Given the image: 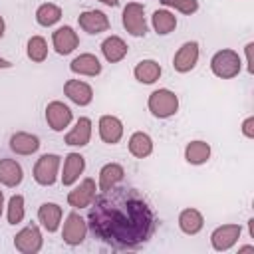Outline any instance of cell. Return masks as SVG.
Here are the masks:
<instances>
[{
  "instance_id": "obj_13",
  "label": "cell",
  "mask_w": 254,
  "mask_h": 254,
  "mask_svg": "<svg viewBox=\"0 0 254 254\" xmlns=\"http://www.w3.org/2000/svg\"><path fill=\"white\" fill-rule=\"evenodd\" d=\"M52 44H54V48H56V52H58L60 56H67V54H71V52L77 48L79 38H77L75 30H73L71 26H62V28H58V30L54 32Z\"/></svg>"
},
{
  "instance_id": "obj_2",
  "label": "cell",
  "mask_w": 254,
  "mask_h": 254,
  "mask_svg": "<svg viewBox=\"0 0 254 254\" xmlns=\"http://www.w3.org/2000/svg\"><path fill=\"white\" fill-rule=\"evenodd\" d=\"M240 67H242V62H240V56L234 50H220L210 60L212 73L216 77H222V79L236 77L240 73Z\"/></svg>"
},
{
  "instance_id": "obj_22",
  "label": "cell",
  "mask_w": 254,
  "mask_h": 254,
  "mask_svg": "<svg viewBox=\"0 0 254 254\" xmlns=\"http://www.w3.org/2000/svg\"><path fill=\"white\" fill-rule=\"evenodd\" d=\"M24 179L22 167L14 159H0V183L4 187H16Z\"/></svg>"
},
{
  "instance_id": "obj_38",
  "label": "cell",
  "mask_w": 254,
  "mask_h": 254,
  "mask_svg": "<svg viewBox=\"0 0 254 254\" xmlns=\"http://www.w3.org/2000/svg\"><path fill=\"white\" fill-rule=\"evenodd\" d=\"M252 250H254V246H242L238 252H252Z\"/></svg>"
},
{
  "instance_id": "obj_28",
  "label": "cell",
  "mask_w": 254,
  "mask_h": 254,
  "mask_svg": "<svg viewBox=\"0 0 254 254\" xmlns=\"http://www.w3.org/2000/svg\"><path fill=\"white\" fill-rule=\"evenodd\" d=\"M151 22H153L155 32L161 34V36L171 34V32L175 30V26H177V18H175V14H171L169 10H157V12H153Z\"/></svg>"
},
{
  "instance_id": "obj_37",
  "label": "cell",
  "mask_w": 254,
  "mask_h": 254,
  "mask_svg": "<svg viewBox=\"0 0 254 254\" xmlns=\"http://www.w3.org/2000/svg\"><path fill=\"white\" fill-rule=\"evenodd\" d=\"M248 228H250V236H254V218L248 220Z\"/></svg>"
},
{
  "instance_id": "obj_11",
  "label": "cell",
  "mask_w": 254,
  "mask_h": 254,
  "mask_svg": "<svg viewBox=\"0 0 254 254\" xmlns=\"http://www.w3.org/2000/svg\"><path fill=\"white\" fill-rule=\"evenodd\" d=\"M46 121L54 131H64L71 123V109L62 101H52L46 107Z\"/></svg>"
},
{
  "instance_id": "obj_8",
  "label": "cell",
  "mask_w": 254,
  "mask_h": 254,
  "mask_svg": "<svg viewBox=\"0 0 254 254\" xmlns=\"http://www.w3.org/2000/svg\"><path fill=\"white\" fill-rule=\"evenodd\" d=\"M240 232H242L240 224H222V226L214 228V232L210 234V244L218 252L230 250L236 244V240L240 238Z\"/></svg>"
},
{
  "instance_id": "obj_20",
  "label": "cell",
  "mask_w": 254,
  "mask_h": 254,
  "mask_svg": "<svg viewBox=\"0 0 254 254\" xmlns=\"http://www.w3.org/2000/svg\"><path fill=\"white\" fill-rule=\"evenodd\" d=\"M69 69L79 75H97V73H101V64L93 54H81L71 60Z\"/></svg>"
},
{
  "instance_id": "obj_7",
  "label": "cell",
  "mask_w": 254,
  "mask_h": 254,
  "mask_svg": "<svg viewBox=\"0 0 254 254\" xmlns=\"http://www.w3.org/2000/svg\"><path fill=\"white\" fill-rule=\"evenodd\" d=\"M42 232L36 224H28L26 228H22L16 236H14V246L16 250H20L22 254H36L42 248Z\"/></svg>"
},
{
  "instance_id": "obj_3",
  "label": "cell",
  "mask_w": 254,
  "mask_h": 254,
  "mask_svg": "<svg viewBox=\"0 0 254 254\" xmlns=\"http://www.w3.org/2000/svg\"><path fill=\"white\" fill-rule=\"evenodd\" d=\"M149 111L159 117V119H167L171 115L177 113L179 109V97L171 91V89H155L151 95H149Z\"/></svg>"
},
{
  "instance_id": "obj_27",
  "label": "cell",
  "mask_w": 254,
  "mask_h": 254,
  "mask_svg": "<svg viewBox=\"0 0 254 254\" xmlns=\"http://www.w3.org/2000/svg\"><path fill=\"white\" fill-rule=\"evenodd\" d=\"M210 157V145L206 141H190L185 149V159L190 165H202Z\"/></svg>"
},
{
  "instance_id": "obj_18",
  "label": "cell",
  "mask_w": 254,
  "mask_h": 254,
  "mask_svg": "<svg viewBox=\"0 0 254 254\" xmlns=\"http://www.w3.org/2000/svg\"><path fill=\"white\" fill-rule=\"evenodd\" d=\"M10 149L16 153V155H32L40 149V139L32 133H14L10 137Z\"/></svg>"
},
{
  "instance_id": "obj_21",
  "label": "cell",
  "mask_w": 254,
  "mask_h": 254,
  "mask_svg": "<svg viewBox=\"0 0 254 254\" xmlns=\"http://www.w3.org/2000/svg\"><path fill=\"white\" fill-rule=\"evenodd\" d=\"M127 50H129L127 44H125L119 36H109V38H105L103 44H101L103 58H105L107 62H111V64L121 62V60L127 56Z\"/></svg>"
},
{
  "instance_id": "obj_24",
  "label": "cell",
  "mask_w": 254,
  "mask_h": 254,
  "mask_svg": "<svg viewBox=\"0 0 254 254\" xmlns=\"http://www.w3.org/2000/svg\"><path fill=\"white\" fill-rule=\"evenodd\" d=\"M133 73H135V79L141 83H155L161 77V65L155 60H141L135 65Z\"/></svg>"
},
{
  "instance_id": "obj_9",
  "label": "cell",
  "mask_w": 254,
  "mask_h": 254,
  "mask_svg": "<svg viewBox=\"0 0 254 254\" xmlns=\"http://www.w3.org/2000/svg\"><path fill=\"white\" fill-rule=\"evenodd\" d=\"M196 62H198V44L196 42H185L173 58V67L179 73H187L196 65Z\"/></svg>"
},
{
  "instance_id": "obj_25",
  "label": "cell",
  "mask_w": 254,
  "mask_h": 254,
  "mask_svg": "<svg viewBox=\"0 0 254 254\" xmlns=\"http://www.w3.org/2000/svg\"><path fill=\"white\" fill-rule=\"evenodd\" d=\"M129 153L133 157H137V159L149 157L153 153V139L147 133H143V131L133 133L131 139H129Z\"/></svg>"
},
{
  "instance_id": "obj_35",
  "label": "cell",
  "mask_w": 254,
  "mask_h": 254,
  "mask_svg": "<svg viewBox=\"0 0 254 254\" xmlns=\"http://www.w3.org/2000/svg\"><path fill=\"white\" fill-rule=\"evenodd\" d=\"M6 67H12V64H10L8 60H4V58H0V69H6Z\"/></svg>"
},
{
  "instance_id": "obj_31",
  "label": "cell",
  "mask_w": 254,
  "mask_h": 254,
  "mask_svg": "<svg viewBox=\"0 0 254 254\" xmlns=\"http://www.w3.org/2000/svg\"><path fill=\"white\" fill-rule=\"evenodd\" d=\"M24 218V196L22 194H14L8 200V222L10 224H18Z\"/></svg>"
},
{
  "instance_id": "obj_10",
  "label": "cell",
  "mask_w": 254,
  "mask_h": 254,
  "mask_svg": "<svg viewBox=\"0 0 254 254\" xmlns=\"http://www.w3.org/2000/svg\"><path fill=\"white\" fill-rule=\"evenodd\" d=\"M95 190H97L95 181L87 177V179H83L73 190H69V194H67V202H69L73 208H85V206H89V204L93 202V198H95Z\"/></svg>"
},
{
  "instance_id": "obj_5",
  "label": "cell",
  "mask_w": 254,
  "mask_h": 254,
  "mask_svg": "<svg viewBox=\"0 0 254 254\" xmlns=\"http://www.w3.org/2000/svg\"><path fill=\"white\" fill-rule=\"evenodd\" d=\"M123 26L135 38H141V36L147 34V22H145V8H143V4L129 2L123 8Z\"/></svg>"
},
{
  "instance_id": "obj_12",
  "label": "cell",
  "mask_w": 254,
  "mask_h": 254,
  "mask_svg": "<svg viewBox=\"0 0 254 254\" xmlns=\"http://www.w3.org/2000/svg\"><path fill=\"white\" fill-rule=\"evenodd\" d=\"M79 28L85 30L87 34H101L109 30V18L101 10H85L77 16Z\"/></svg>"
},
{
  "instance_id": "obj_23",
  "label": "cell",
  "mask_w": 254,
  "mask_h": 254,
  "mask_svg": "<svg viewBox=\"0 0 254 254\" xmlns=\"http://www.w3.org/2000/svg\"><path fill=\"white\" fill-rule=\"evenodd\" d=\"M204 218L196 208H185L179 214V226L185 234H198L202 230Z\"/></svg>"
},
{
  "instance_id": "obj_17",
  "label": "cell",
  "mask_w": 254,
  "mask_h": 254,
  "mask_svg": "<svg viewBox=\"0 0 254 254\" xmlns=\"http://www.w3.org/2000/svg\"><path fill=\"white\" fill-rule=\"evenodd\" d=\"M83 169H85V159H83L79 153H67V157H65V161H64L62 183H64L65 187L73 185V183L79 179V175L83 173Z\"/></svg>"
},
{
  "instance_id": "obj_39",
  "label": "cell",
  "mask_w": 254,
  "mask_h": 254,
  "mask_svg": "<svg viewBox=\"0 0 254 254\" xmlns=\"http://www.w3.org/2000/svg\"><path fill=\"white\" fill-rule=\"evenodd\" d=\"M4 36V18L0 16V38Z\"/></svg>"
},
{
  "instance_id": "obj_15",
  "label": "cell",
  "mask_w": 254,
  "mask_h": 254,
  "mask_svg": "<svg viewBox=\"0 0 254 254\" xmlns=\"http://www.w3.org/2000/svg\"><path fill=\"white\" fill-rule=\"evenodd\" d=\"M99 137L107 145L119 143V139L123 137V123L115 115H103L99 119Z\"/></svg>"
},
{
  "instance_id": "obj_1",
  "label": "cell",
  "mask_w": 254,
  "mask_h": 254,
  "mask_svg": "<svg viewBox=\"0 0 254 254\" xmlns=\"http://www.w3.org/2000/svg\"><path fill=\"white\" fill-rule=\"evenodd\" d=\"M87 226L97 240L115 248H139L155 232L157 218L145 196L133 187H111L93 198Z\"/></svg>"
},
{
  "instance_id": "obj_40",
  "label": "cell",
  "mask_w": 254,
  "mask_h": 254,
  "mask_svg": "<svg viewBox=\"0 0 254 254\" xmlns=\"http://www.w3.org/2000/svg\"><path fill=\"white\" fill-rule=\"evenodd\" d=\"M2 206H4V194H2V190H0V216H2Z\"/></svg>"
},
{
  "instance_id": "obj_6",
  "label": "cell",
  "mask_w": 254,
  "mask_h": 254,
  "mask_svg": "<svg viewBox=\"0 0 254 254\" xmlns=\"http://www.w3.org/2000/svg\"><path fill=\"white\" fill-rule=\"evenodd\" d=\"M85 234H87V222L77 212H69L64 222V230H62L64 242L69 246H77L85 240Z\"/></svg>"
},
{
  "instance_id": "obj_4",
  "label": "cell",
  "mask_w": 254,
  "mask_h": 254,
  "mask_svg": "<svg viewBox=\"0 0 254 254\" xmlns=\"http://www.w3.org/2000/svg\"><path fill=\"white\" fill-rule=\"evenodd\" d=\"M58 169H60V157L54 153H46L34 165V181L42 187H50L58 179Z\"/></svg>"
},
{
  "instance_id": "obj_16",
  "label": "cell",
  "mask_w": 254,
  "mask_h": 254,
  "mask_svg": "<svg viewBox=\"0 0 254 254\" xmlns=\"http://www.w3.org/2000/svg\"><path fill=\"white\" fill-rule=\"evenodd\" d=\"M91 139V121L87 117H79L75 127L64 137V143L69 147H83Z\"/></svg>"
},
{
  "instance_id": "obj_36",
  "label": "cell",
  "mask_w": 254,
  "mask_h": 254,
  "mask_svg": "<svg viewBox=\"0 0 254 254\" xmlns=\"http://www.w3.org/2000/svg\"><path fill=\"white\" fill-rule=\"evenodd\" d=\"M101 4H105V6H117L119 4V0H99Z\"/></svg>"
},
{
  "instance_id": "obj_32",
  "label": "cell",
  "mask_w": 254,
  "mask_h": 254,
  "mask_svg": "<svg viewBox=\"0 0 254 254\" xmlns=\"http://www.w3.org/2000/svg\"><path fill=\"white\" fill-rule=\"evenodd\" d=\"M165 6H173V8H177L179 12H183V14H194L196 10H198V2L196 0H161Z\"/></svg>"
},
{
  "instance_id": "obj_19",
  "label": "cell",
  "mask_w": 254,
  "mask_h": 254,
  "mask_svg": "<svg viewBox=\"0 0 254 254\" xmlns=\"http://www.w3.org/2000/svg\"><path fill=\"white\" fill-rule=\"evenodd\" d=\"M38 218L48 232H56L60 228V220H62V206L56 202H44L38 208Z\"/></svg>"
},
{
  "instance_id": "obj_14",
  "label": "cell",
  "mask_w": 254,
  "mask_h": 254,
  "mask_svg": "<svg viewBox=\"0 0 254 254\" xmlns=\"http://www.w3.org/2000/svg\"><path fill=\"white\" fill-rule=\"evenodd\" d=\"M64 93L75 103V105H89L93 99V89L89 83L79 79H67L64 85Z\"/></svg>"
},
{
  "instance_id": "obj_30",
  "label": "cell",
  "mask_w": 254,
  "mask_h": 254,
  "mask_svg": "<svg viewBox=\"0 0 254 254\" xmlns=\"http://www.w3.org/2000/svg\"><path fill=\"white\" fill-rule=\"evenodd\" d=\"M48 56V44L42 36H32L28 42V58L32 62H44Z\"/></svg>"
},
{
  "instance_id": "obj_33",
  "label": "cell",
  "mask_w": 254,
  "mask_h": 254,
  "mask_svg": "<svg viewBox=\"0 0 254 254\" xmlns=\"http://www.w3.org/2000/svg\"><path fill=\"white\" fill-rule=\"evenodd\" d=\"M242 133L248 137V139H254V117H246L244 123H242Z\"/></svg>"
},
{
  "instance_id": "obj_34",
  "label": "cell",
  "mask_w": 254,
  "mask_h": 254,
  "mask_svg": "<svg viewBox=\"0 0 254 254\" xmlns=\"http://www.w3.org/2000/svg\"><path fill=\"white\" fill-rule=\"evenodd\" d=\"M252 48H254L252 42L246 44V62H248V71H250V73L254 71V65H252Z\"/></svg>"
},
{
  "instance_id": "obj_26",
  "label": "cell",
  "mask_w": 254,
  "mask_h": 254,
  "mask_svg": "<svg viewBox=\"0 0 254 254\" xmlns=\"http://www.w3.org/2000/svg\"><path fill=\"white\" fill-rule=\"evenodd\" d=\"M123 175H125V171H123L121 165H117V163H107V165L99 171V190H101V192H103V190H109L111 187H115V185L123 179Z\"/></svg>"
},
{
  "instance_id": "obj_29",
  "label": "cell",
  "mask_w": 254,
  "mask_h": 254,
  "mask_svg": "<svg viewBox=\"0 0 254 254\" xmlns=\"http://www.w3.org/2000/svg\"><path fill=\"white\" fill-rule=\"evenodd\" d=\"M60 18H62V8L52 2H46L36 10V20L40 26H46V28L54 26L56 22H60Z\"/></svg>"
}]
</instances>
